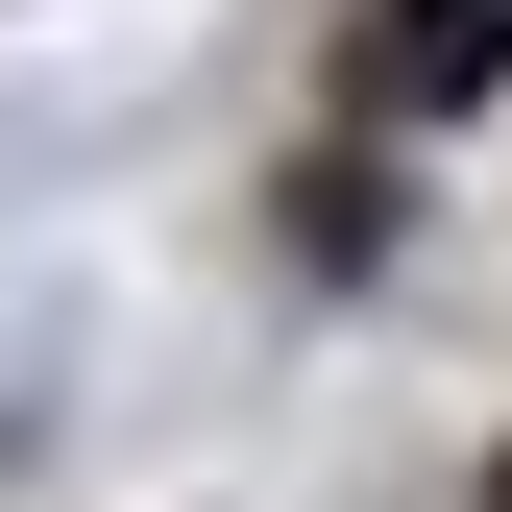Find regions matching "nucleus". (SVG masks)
Returning <instances> with one entry per match:
<instances>
[{"instance_id": "obj_1", "label": "nucleus", "mask_w": 512, "mask_h": 512, "mask_svg": "<svg viewBox=\"0 0 512 512\" xmlns=\"http://www.w3.org/2000/svg\"><path fill=\"white\" fill-rule=\"evenodd\" d=\"M488 74H512V0H391V25H366V98H391V122L488 98Z\"/></svg>"}]
</instances>
